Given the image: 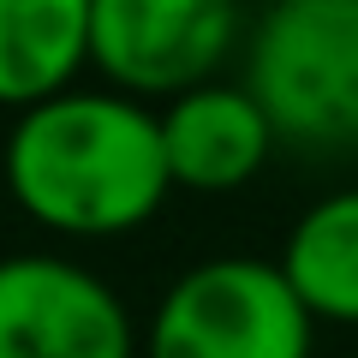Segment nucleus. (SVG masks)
<instances>
[{"label": "nucleus", "instance_id": "f257e3e1", "mask_svg": "<svg viewBox=\"0 0 358 358\" xmlns=\"http://www.w3.org/2000/svg\"><path fill=\"white\" fill-rule=\"evenodd\" d=\"M6 192L36 227L114 239L167 203L173 173L162 150V114L120 90H66L6 131Z\"/></svg>", "mask_w": 358, "mask_h": 358}, {"label": "nucleus", "instance_id": "f03ea898", "mask_svg": "<svg viewBox=\"0 0 358 358\" xmlns=\"http://www.w3.org/2000/svg\"><path fill=\"white\" fill-rule=\"evenodd\" d=\"M245 90L299 150L358 143V0H281L245 30Z\"/></svg>", "mask_w": 358, "mask_h": 358}, {"label": "nucleus", "instance_id": "7ed1b4c3", "mask_svg": "<svg viewBox=\"0 0 358 358\" xmlns=\"http://www.w3.org/2000/svg\"><path fill=\"white\" fill-rule=\"evenodd\" d=\"M310 317L268 257H209L167 281L143 358H310Z\"/></svg>", "mask_w": 358, "mask_h": 358}, {"label": "nucleus", "instance_id": "20e7f679", "mask_svg": "<svg viewBox=\"0 0 358 358\" xmlns=\"http://www.w3.org/2000/svg\"><path fill=\"white\" fill-rule=\"evenodd\" d=\"M239 42L245 18L221 0H90V66L143 108L215 84Z\"/></svg>", "mask_w": 358, "mask_h": 358}, {"label": "nucleus", "instance_id": "39448f33", "mask_svg": "<svg viewBox=\"0 0 358 358\" xmlns=\"http://www.w3.org/2000/svg\"><path fill=\"white\" fill-rule=\"evenodd\" d=\"M0 358H138V329L114 287L78 257H0Z\"/></svg>", "mask_w": 358, "mask_h": 358}, {"label": "nucleus", "instance_id": "423d86ee", "mask_svg": "<svg viewBox=\"0 0 358 358\" xmlns=\"http://www.w3.org/2000/svg\"><path fill=\"white\" fill-rule=\"evenodd\" d=\"M155 114H162V150H167L173 185L203 192V197L251 185L281 143L268 114L257 108V96L245 84H227V78L185 90L179 102L155 108Z\"/></svg>", "mask_w": 358, "mask_h": 358}, {"label": "nucleus", "instance_id": "0eeeda50", "mask_svg": "<svg viewBox=\"0 0 358 358\" xmlns=\"http://www.w3.org/2000/svg\"><path fill=\"white\" fill-rule=\"evenodd\" d=\"M90 66V0H0V108L30 114L78 90Z\"/></svg>", "mask_w": 358, "mask_h": 358}, {"label": "nucleus", "instance_id": "6e6552de", "mask_svg": "<svg viewBox=\"0 0 358 358\" xmlns=\"http://www.w3.org/2000/svg\"><path fill=\"white\" fill-rule=\"evenodd\" d=\"M275 263L310 317L358 322V185L317 197L293 221Z\"/></svg>", "mask_w": 358, "mask_h": 358}]
</instances>
